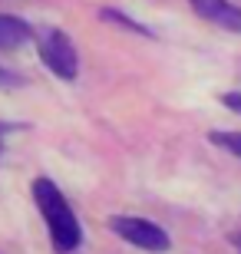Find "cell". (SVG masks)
I'll list each match as a JSON object with an SVG mask.
<instances>
[{
  "instance_id": "cell-2",
  "label": "cell",
  "mask_w": 241,
  "mask_h": 254,
  "mask_svg": "<svg viewBox=\"0 0 241 254\" xmlns=\"http://www.w3.org/2000/svg\"><path fill=\"white\" fill-rule=\"evenodd\" d=\"M37 50H40V60H43V66H47L53 76H60V79H76L80 76V53H76L73 40H70V33L66 30H43L37 37Z\"/></svg>"
},
{
  "instance_id": "cell-5",
  "label": "cell",
  "mask_w": 241,
  "mask_h": 254,
  "mask_svg": "<svg viewBox=\"0 0 241 254\" xmlns=\"http://www.w3.org/2000/svg\"><path fill=\"white\" fill-rule=\"evenodd\" d=\"M33 30L27 20L13 17V13H0V50H17L23 43H30Z\"/></svg>"
},
{
  "instance_id": "cell-6",
  "label": "cell",
  "mask_w": 241,
  "mask_h": 254,
  "mask_svg": "<svg viewBox=\"0 0 241 254\" xmlns=\"http://www.w3.org/2000/svg\"><path fill=\"white\" fill-rule=\"evenodd\" d=\"M99 17H102V20H109V23H119V27L132 30V33H139V37H152V30H149L146 23H139V20L126 17V13H122V10H116V7H102V10H99Z\"/></svg>"
},
{
  "instance_id": "cell-1",
  "label": "cell",
  "mask_w": 241,
  "mask_h": 254,
  "mask_svg": "<svg viewBox=\"0 0 241 254\" xmlns=\"http://www.w3.org/2000/svg\"><path fill=\"white\" fill-rule=\"evenodd\" d=\"M33 201H37L40 215L50 228V241L60 254H70L83 245V225L76 211L70 208V201L63 198V191L56 189V182L50 179H37L33 182Z\"/></svg>"
},
{
  "instance_id": "cell-4",
  "label": "cell",
  "mask_w": 241,
  "mask_h": 254,
  "mask_svg": "<svg viewBox=\"0 0 241 254\" xmlns=\"http://www.w3.org/2000/svg\"><path fill=\"white\" fill-rule=\"evenodd\" d=\"M192 10L208 23H218L225 30L241 33V7H235L228 0H192Z\"/></svg>"
},
{
  "instance_id": "cell-11",
  "label": "cell",
  "mask_w": 241,
  "mask_h": 254,
  "mask_svg": "<svg viewBox=\"0 0 241 254\" xmlns=\"http://www.w3.org/2000/svg\"><path fill=\"white\" fill-rule=\"evenodd\" d=\"M235 241H238V248H241V235H238V238H235Z\"/></svg>"
},
{
  "instance_id": "cell-8",
  "label": "cell",
  "mask_w": 241,
  "mask_h": 254,
  "mask_svg": "<svg viewBox=\"0 0 241 254\" xmlns=\"http://www.w3.org/2000/svg\"><path fill=\"white\" fill-rule=\"evenodd\" d=\"M20 86H23V76L0 66V89H20Z\"/></svg>"
},
{
  "instance_id": "cell-10",
  "label": "cell",
  "mask_w": 241,
  "mask_h": 254,
  "mask_svg": "<svg viewBox=\"0 0 241 254\" xmlns=\"http://www.w3.org/2000/svg\"><path fill=\"white\" fill-rule=\"evenodd\" d=\"M13 129V126H7V123H0V152H3V135Z\"/></svg>"
},
{
  "instance_id": "cell-9",
  "label": "cell",
  "mask_w": 241,
  "mask_h": 254,
  "mask_svg": "<svg viewBox=\"0 0 241 254\" xmlns=\"http://www.w3.org/2000/svg\"><path fill=\"white\" fill-rule=\"evenodd\" d=\"M222 103L228 106V109H235V113H241V93H225Z\"/></svg>"
},
{
  "instance_id": "cell-3",
  "label": "cell",
  "mask_w": 241,
  "mask_h": 254,
  "mask_svg": "<svg viewBox=\"0 0 241 254\" xmlns=\"http://www.w3.org/2000/svg\"><path fill=\"white\" fill-rule=\"evenodd\" d=\"M109 228L122 241L136 245L139 251H152V254H165L172 248V238L168 231H162L159 225H152L149 218H136V215H112Z\"/></svg>"
},
{
  "instance_id": "cell-7",
  "label": "cell",
  "mask_w": 241,
  "mask_h": 254,
  "mask_svg": "<svg viewBox=\"0 0 241 254\" xmlns=\"http://www.w3.org/2000/svg\"><path fill=\"white\" fill-rule=\"evenodd\" d=\"M208 139H212L218 149L232 152V155H238V159H241V132H222V129H218V132H212Z\"/></svg>"
}]
</instances>
